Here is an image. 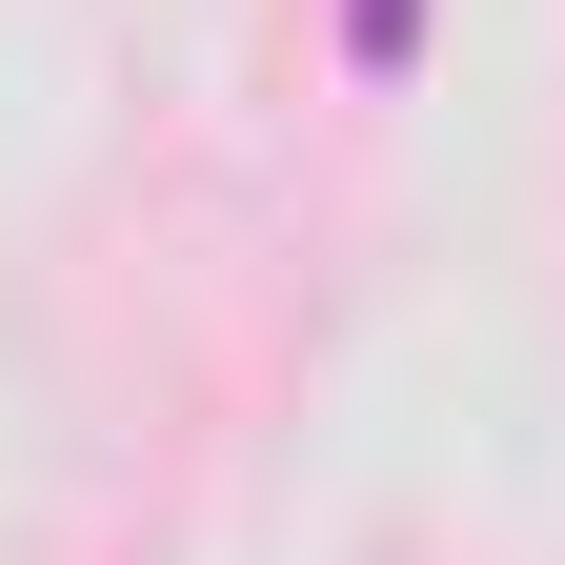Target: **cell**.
I'll list each match as a JSON object with an SVG mask.
<instances>
[{"label": "cell", "mask_w": 565, "mask_h": 565, "mask_svg": "<svg viewBox=\"0 0 565 565\" xmlns=\"http://www.w3.org/2000/svg\"><path fill=\"white\" fill-rule=\"evenodd\" d=\"M343 61H364V82H404V61H424V0H343Z\"/></svg>", "instance_id": "cell-1"}]
</instances>
